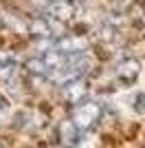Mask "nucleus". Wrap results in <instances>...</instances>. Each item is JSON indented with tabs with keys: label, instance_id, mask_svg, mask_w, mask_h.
Instances as JSON below:
<instances>
[{
	"label": "nucleus",
	"instance_id": "f257e3e1",
	"mask_svg": "<svg viewBox=\"0 0 145 148\" xmlns=\"http://www.w3.org/2000/svg\"><path fill=\"white\" fill-rule=\"evenodd\" d=\"M103 117V106L99 102H81L72 108V124L79 130H92Z\"/></svg>",
	"mask_w": 145,
	"mask_h": 148
},
{
	"label": "nucleus",
	"instance_id": "f03ea898",
	"mask_svg": "<svg viewBox=\"0 0 145 148\" xmlns=\"http://www.w3.org/2000/svg\"><path fill=\"white\" fill-rule=\"evenodd\" d=\"M57 51H62L64 56H79V53H86V47H88V40L84 36H72V33H64L55 40L53 44Z\"/></svg>",
	"mask_w": 145,
	"mask_h": 148
},
{
	"label": "nucleus",
	"instance_id": "7ed1b4c3",
	"mask_svg": "<svg viewBox=\"0 0 145 148\" xmlns=\"http://www.w3.org/2000/svg\"><path fill=\"white\" fill-rule=\"evenodd\" d=\"M57 135H60V142L64 148H77L79 142H81V130L72 124V119H66V122L60 124Z\"/></svg>",
	"mask_w": 145,
	"mask_h": 148
},
{
	"label": "nucleus",
	"instance_id": "20e7f679",
	"mask_svg": "<svg viewBox=\"0 0 145 148\" xmlns=\"http://www.w3.org/2000/svg\"><path fill=\"white\" fill-rule=\"evenodd\" d=\"M86 93H88V84L84 80H75V82H68V84L62 86V97L66 99L68 104L86 102Z\"/></svg>",
	"mask_w": 145,
	"mask_h": 148
},
{
	"label": "nucleus",
	"instance_id": "39448f33",
	"mask_svg": "<svg viewBox=\"0 0 145 148\" xmlns=\"http://www.w3.org/2000/svg\"><path fill=\"white\" fill-rule=\"evenodd\" d=\"M139 73H141V62L136 58H125L117 66V77L121 82H134L139 77Z\"/></svg>",
	"mask_w": 145,
	"mask_h": 148
},
{
	"label": "nucleus",
	"instance_id": "423d86ee",
	"mask_svg": "<svg viewBox=\"0 0 145 148\" xmlns=\"http://www.w3.org/2000/svg\"><path fill=\"white\" fill-rule=\"evenodd\" d=\"M46 11L51 16V20H68L75 11L70 0H51L46 5Z\"/></svg>",
	"mask_w": 145,
	"mask_h": 148
},
{
	"label": "nucleus",
	"instance_id": "0eeeda50",
	"mask_svg": "<svg viewBox=\"0 0 145 148\" xmlns=\"http://www.w3.org/2000/svg\"><path fill=\"white\" fill-rule=\"evenodd\" d=\"M29 33L33 38H51V20L48 18H33L29 22Z\"/></svg>",
	"mask_w": 145,
	"mask_h": 148
},
{
	"label": "nucleus",
	"instance_id": "6e6552de",
	"mask_svg": "<svg viewBox=\"0 0 145 148\" xmlns=\"http://www.w3.org/2000/svg\"><path fill=\"white\" fill-rule=\"evenodd\" d=\"M26 69L33 77H48V66L44 62V58H31L26 62Z\"/></svg>",
	"mask_w": 145,
	"mask_h": 148
},
{
	"label": "nucleus",
	"instance_id": "1a4fd4ad",
	"mask_svg": "<svg viewBox=\"0 0 145 148\" xmlns=\"http://www.w3.org/2000/svg\"><path fill=\"white\" fill-rule=\"evenodd\" d=\"M16 75H18V64H16L13 60L0 66V80H11V77H16Z\"/></svg>",
	"mask_w": 145,
	"mask_h": 148
},
{
	"label": "nucleus",
	"instance_id": "9d476101",
	"mask_svg": "<svg viewBox=\"0 0 145 148\" xmlns=\"http://www.w3.org/2000/svg\"><path fill=\"white\" fill-rule=\"evenodd\" d=\"M132 108L136 113H145V93L141 91V93H136L132 97Z\"/></svg>",
	"mask_w": 145,
	"mask_h": 148
},
{
	"label": "nucleus",
	"instance_id": "9b49d317",
	"mask_svg": "<svg viewBox=\"0 0 145 148\" xmlns=\"http://www.w3.org/2000/svg\"><path fill=\"white\" fill-rule=\"evenodd\" d=\"M7 111H9V102H7V99L0 95V119L7 115Z\"/></svg>",
	"mask_w": 145,
	"mask_h": 148
},
{
	"label": "nucleus",
	"instance_id": "f8f14e48",
	"mask_svg": "<svg viewBox=\"0 0 145 148\" xmlns=\"http://www.w3.org/2000/svg\"><path fill=\"white\" fill-rule=\"evenodd\" d=\"M7 62H11V56H9L7 51L0 49V66H2V64H7Z\"/></svg>",
	"mask_w": 145,
	"mask_h": 148
}]
</instances>
